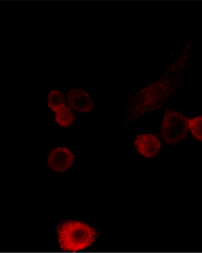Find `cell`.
Returning <instances> with one entry per match:
<instances>
[{
	"label": "cell",
	"instance_id": "cell-7",
	"mask_svg": "<svg viewBox=\"0 0 202 253\" xmlns=\"http://www.w3.org/2000/svg\"><path fill=\"white\" fill-rule=\"evenodd\" d=\"M56 123L64 128H69L74 124V115L73 110L69 107H64L54 113Z\"/></svg>",
	"mask_w": 202,
	"mask_h": 253
},
{
	"label": "cell",
	"instance_id": "cell-9",
	"mask_svg": "<svg viewBox=\"0 0 202 253\" xmlns=\"http://www.w3.org/2000/svg\"><path fill=\"white\" fill-rule=\"evenodd\" d=\"M189 128L192 136L199 142H202V115L189 119Z\"/></svg>",
	"mask_w": 202,
	"mask_h": 253
},
{
	"label": "cell",
	"instance_id": "cell-8",
	"mask_svg": "<svg viewBox=\"0 0 202 253\" xmlns=\"http://www.w3.org/2000/svg\"><path fill=\"white\" fill-rule=\"evenodd\" d=\"M47 103L49 108L54 113L57 112L58 110H60L64 107L67 106L64 94L57 89H53L49 92L47 97Z\"/></svg>",
	"mask_w": 202,
	"mask_h": 253
},
{
	"label": "cell",
	"instance_id": "cell-6",
	"mask_svg": "<svg viewBox=\"0 0 202 253\" xmlns=\"http://www.w3.org/2000/svg\"><path fill=\"white\" fill-rule=\"evenodd\" d=\"M70 108L82 114H89L94 110V101L87 90L83 88H72L67 95Z\"/></svg>",
	"mask_w": 202,
	"mask_h": 253
},
{
	"label": "cell",
	"instance_id": "cell-2",
	"mask_svg": "<svg viewBox=\"0 0 202 253\" xmlns=\"http://www.w3.org/2000/svg\"><path fill=\"white\" fill-rule=\"evenodd\" d=\"M58 244L67 252H82L92 246L98 231L88 223L78 220H65L56 227Z\"/></svg>",
	"mask_w": 202,
	"mask_h": 253
},
{
	"label": "cell",
	"instance_id": "cell-1",
	"mask_svg": "<svg viewBox=\"0 0 202 253\" xmlns=\"http://www.w3.org/2000/svg\"><path fill=\"white\" fill-rule=\"evenodd\" d=\"M195 38L196 35L190 38L182 53L158 80L136 91L126 100L123 106L124 116L121 128L132 125L144 114L161 108L180 88L189 67L190 51Z\"/></svg>",
	"mask_w": 202,
	"mask_h": 253
},
{
	"label": "cell",
	"instance_id": "cell-3",
	"mask_svg": "<svg viewBox=\"0 0 202 253\" xmlns=\"http://www.w3.org/2000/svg\"><path fill=\"white\" fill-rule=\"evenodd\" d=\"M189 119L184 114L168 110L162 121L161 135L167 145L173 146L185 139L189 133Z\"/></svg>",
	"mask_w": 202,
	"mask_h": 253
},
{
	"label": "cell",
	"instance_id": "cell-4",
	"mask_svg": "<svg viewBox=\"0 0 202 253\" xmlns=\"http://www.w3.org/2000/svg\"><path fill=\"white\" fill-rule=\"evenodd\" d=\"M74 154L67 147H55L49 154L47 164L49 168L57 173H63L74 165Z\"/></svg>",
	"mask_w": 202,
	"mask_h": 253
},
{
	"label": "cell",
	"instance_id": "cell-5",
	"mask_svg": "<svg viewBox=\"0 0 202 253\" xmlns=\"http://www.w3.org/2000/svg\"><path fill=\"white\" fill-rule=\"evenodd\" d=\"M136 151L145 159H154L161 150L160 139L154 133H141L135 140Z\"/></svg>",
	"mask_w": 202,
	"mask_h": 253
}]
</instances>
